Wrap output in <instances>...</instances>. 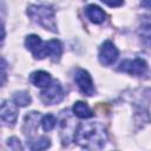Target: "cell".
<instances>
[{"instance_id": "277c9868", "label": "cell", "mask_w": 151, "mask_h": 151, "mask_svg": "<svg viewBox=\"0 0 151 151\" xmlns=\"http://www.w3.org/2000/svg\"><path fill=\"white\" fill-rule=\"evenodd\" d=\"M26 48L32 53L35 59H44L48 57V46L47 41H42L41 38L37 34H29L25 39Z\"/></svg>"}, {"instance_id": "44dd1931", "label": "cell", "mask_w": 151, "mask_h": 151, "mask_svg": "<svg viewBox=\"0 0 151 151\" xmlns=\"http://www.w3.org/2000/svg\"><path fill=\"white\" fill-rule=\"evenodd\" d=\"M140 5H142L143 7H145V8L151 9V0H143V1L140 2Z\"/></svg>"}, {"instance_id": "ba28073f", "label": "cell", "mask_w": 151, "mask_h": 151, "mask_svg": "<svg viewBox=\"0 0 151 151\" xmlns=\"http://www.w3.org/2000/svg\"><path fill=\"white\" fill-rule=\"evenodd\" d=\"M0 117L7 126H13L18 118V105L14 101L12 103L8 100H2L0 107Z\"/></svg>"}, {"instance_id": "2e32d148", "label": "cell", "mask_w": 151, "mask_h": 151, "mask_svg": "<svg viewBox=\"0 0 151 151\" xmlns=\"http://www.w3.org/2000/svg\"><path fill=\"white\" fill-rule=\"evenodd\" d=\"M40 124H41V127L45 132H50L54 129V126L57 124V118L53 114H46L41 118Z\"/></svg>"}, {"instance_id": "ffe728a7", "label": "cell", "mask_w": 151, "mask_h": 151, "mask_svg": "<svg viewBox=\"0 0 151 151\" xmlns=\"http://www.w3.org/2000/svg\"><path fill=\"white\" fill-rule=\"evenodd\" d=\"M1 85H4L6 81V61L4 58H1Z\"/></svg>"}, {"instance_id": "5b68a950", "label": "cell", "mask_w": 151, "mask_h": 151, "mask_svg": "<svg viewBox=\"0 0 151 151\" xmlns=\"http://www.w3.org/2000/svg\"><path fill=\"white\" fill-rule=\"evenodd\" d=\"M118 70L122 71V72L129 73L131 76L139 77V76H143L147 71V64L142 58H134L132 60L122 61L119 67H118Z\"/></svg>"}, {"instance_id": "4fadbf2b", "label": "cell", "mask_w": 151, "mask_h": 151, "mask_svg": "<svg viewBox=\"0 0 151 151\" xmlns=\"http://www.w3.org/2000/svg\"><path fill=\"white\" fill-rule=\"evenodd\" d=\"M47 46H48V57L52 59V61H54V63L59 61L60 57L63 54L61 42L57 39H53V40L47 41Z\"/></svg>"}, {"instance_id": "7a4b0ae2", "label": "cell", "mask_w": 151, "mask_h": 151, "mask_svg": "<svg viewBox=\"0 0 151 151\" xmlns=\"http://www.w3.org/2000/svg\"><path fill=\"white\" fill-rule=\"evenodd\" d=\"M27 15L31 20L42 28L57 33V21H55V12L51 6L45 5H31L27 7Z\"/></svg>"}, {"instance_id": "6da1fadb", "label": "cell", "mask_w": 151, "mask_h": 151, "mask_svg": "<svg viewBox=\"0 0 151 151\" xmlns=\"http://www.w3.org/2000/svg\"><path fill=\"white\" fill-rule=\"evenodd\" d=\"M74 142L86 150H100L107 142V131L98 122L80 123L76 129Z\"/></svg>"}, {"instance_id": "9c48e42d", "label": "cell", "mask_w": 151, "mask_h": 151, "mask_svg": "<svg viewBox=\"0 0 151 151\" xmlns=\"http://www.w3.org/2000/svg\"><path fill=\"white\" fill-rule=\"evenodd\" d=\"M85 14L87 19L93 24H101L106 19L105 12L97 5H88L85 8Z\"/></svg>"}, {"instance_id": "30bf717a", "label": "cell", "mask_w": 151, "mask_h": 151, "mask_svg": "<svg viewBox=\"0 0 151 151\" xmlns=\"http://www.w3.org/2000/svg\"><path fill=\"white\" fill-rule=\"evenodd\" d=\"M29 80L34 86L44 88V87H46L51 84L52 78H51V74L46 71H35L31 74Z\"/></svg>"}, {"instance_id": "d6986e66", "label": "cell", "mask_w": 151, "mask_h": 151, "mask_svg": "<svg viewBox=\"0 0 151 151\" xmlns=\"http://www.w3.org/2000/svg\"><path fill=\"white\" fill-rule=\"evenodd\" d=\"M109 7H120L124 5V0H100Z\"/></svg>"}, {"instance_id": "e0dca14e", "label": "cell", "mask_w": 151, "mask_h": 151, "mask_svg": "<svg viewBox=\"0 0 151 151\" xmlns=\"http://www.w3.org/2000/svg\"><path fill=\"white\" fill-rule=\"evenodd\" d=\"M50 145H51L50 139H48L47 137H44V136H42V137L38 138L37 140L31 142L29 149H31V150H45V149H47Z\"/></svg>"}, {"instance_id": "8992f818", "label": "cell", "mask_w": 151, "mask_h": 151, "mask_svg": "<svg viewBox=\"0 0 151 151\" xmlns=\"http://www.w3.org/2000/svg\"><path fill=\"white\" fill-rule=\"evenodd\" d=\"M74 81L79 90L85 94V96H93L96 92L93 80L90 76V73L86 70L79 68L74 73Z\"/></svg>"}, {"instance_id": "52a82bcc", "label": "cell", "mask_w": 151, "mask_h": 151, "mask_svg": "<svg viewBox=\"0 0 151 151\" xmlns=\"http://www.w3.org/2000/svg\"><path fill=\"white\" fill-rule=\"evenodd\" d=\"M118 55H119V52L113 42H111L110 40H106L101 44V46L99 48V53H98L100 64H103L105 66L112 65L117 60Z\"/></svg>"}, {"instance_id": "9a60e30c", "label": "cell", "mask_w": 151, "mask_h": 151, "mask_svg": "<svg viewBox=\"0 0 151 151\" xmlns=\"http://www.w3.org/2000/svg\"><path fill=\"white\" fill-rule=\"evenodd\" d=\"M13 101L18 106L25 107V106H27V105L31 104L32 98H31V96H29L28 92H26V91H19V92H15L13 94Z\"/></svg>"}, {"instance_id": "7c38bea8", "label": "cell", "mask_w": 151, "mask_h": 151, "mask_svg": "<svg viewBox=\"0 0 151 151\" xmlns=\"http://www.w3.org/2000/svg\"><path fill=\"white\" fill-rule=\"evenodd\" d=\"M73 113L80 118V119H87V118H91L93 117V111L90 109V106L84 103V101H76L73 104Z\"/></svg>"}, {"instance_id": "ac0fdd59", "label": "cell", "mask_w": 151, "mask_h": 151, "mask_svg": "<svg viewBox=\"0 0 151 151\" xmlns=\"http://www.w3.org/2000/svg\"><path fill=\"white\" fill-rule=\"evenodd\" d=\"M7 146L11 149V150H14V151H20L22 150V146H21V143L20 140L17 138V137H11L7 139Z\"/></svg>"}, {"instance_id": "8fae6325", "label": "cell", "mask_w": 151, "mask_h": 151, "mask_svg": "<svg viewBox=\"0 0 151 151\" xmlns=\"http://www.w3.org/2000/svg\"><path fill=\"white\" fill-rule=\"evenodd\" d=\"M39 119H40V113L39 112H29L28 114L25 116V120H24V132L25 134H31L38 126V123H39Z\"/></svg>"}, {"instance_id": "3957f363", "label": "cell", "mask_w": 151, "mask_h": 151, "mask_svg": "<svg viewBox=\"0 0 151 151\" xmlns=\"http://www.w3.org/2000/svg\"><path fill=\"white\" fill-rule=\"evenodd\" d=\"M64 98V90L58 80L51 81V84L40 92V99L45 105H54L60 103Z\"/></svg>"}, {"instance_id": "5bb4252c", "label": "cell", "mask_w": 151, "mask_h": 151, "mask_svg": "<svg viewBox=\"0 0 151 151\" xmlns=\"http://www.w3.org/2000/svg\"><path fill=\"white\" fill-rule=\"evenodd\" d=\"M138 37L147 48H151V24H143L138 28Z\"/></svg>"}]
</instances>
